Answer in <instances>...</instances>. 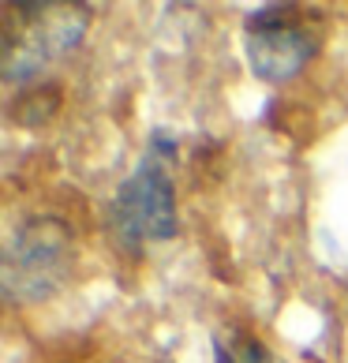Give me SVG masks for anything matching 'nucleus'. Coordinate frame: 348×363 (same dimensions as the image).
Instances as JSON below:
<instances>
[{"label": "nucleus", "mask_w": 348, "mask_h": 363, "mask_svg": "<svg viewBox=\"0 0 348 363\" xmlns=\"http://www.w3.org/2000/svg\"><path fill=\"white\" fill-rule=\"evenodd\" d=\"M94 11L72 0H30V4H8L0 19V72L8 83L30 86V79L49 60L72 52L83 42Z\"/></svg>", "instance_id": "1"}, {"label": "nucleus", "mask_w": 348, "mask_h": 363, "mask_svg": "<svg viewBox=\"0 0 348 363\" xmlns=\"http://www.w3.org/2000/svg\"><path fill=\"white\" fill-rule=\"evenodd\" d=\"M75 270V236L72 225L52 218V213H38L26 218L16 233H11L4 259H0V289L11 307H30L45 303L57 296Z\"/></svg>", "instance_id": "2"}, {"label": "nucleus", "mask_w": 348, "mask_h": 363, "mask_svg": "<svg viewBox=\"0 0 348 363\" xmlns=\"http://www.w3.org/2000/svg\"><path fill=\"white\" fill-rule=\"evenodd\" d=\"M105 225H109L116 247H124L128 255H142L150 244H165L176 236V184L169 177L162 154L146 150L139 165L120 180Z\"/></svg>", "instance_id": "3"}, {"label": "nucleus", "mask_w": 348, "mask_h": 363, "mask_svg": "<svg viewBox=\"0 0 348 363\" xmlns=\"http://www.w3.org/2000/svg\"><path fill=\"white\" fill-rule=\"evenodd\" d=\"M296 4H266L244 19V57L255 79L281 86L315 60L322 38Z\"/></svg>", "instance_id": "4"}, {"label": "nucleus", "mask_w": 348, "mask_h": 363, "mask_svg": "<svg viewBox=\"0 0 348 363\" xmlns=\"http://www.w3.org/2000/svg\"><path fill=\"white\" fill-rule=\"evenodd\" d=\"M213 363H277L270 345L244 326H229L213 337Z\"/></svg>", "instance_id": "5"}, {"label": "nucleus", "mask_w": 348, "mask_h": 363, "mask_svg": "<svg viewBox=\"0 0 348 363\" xmlns=\"http://www.w3.org/2000/svg\"><path fill=\"white\" fill-rule=\"evenodd\" d=\"M60 109V90L52 83L42 86H23V94L11 101V120L23 128H42L52 120V113Z\"/></svg>", "instance_id": "6"}]
</instances>
